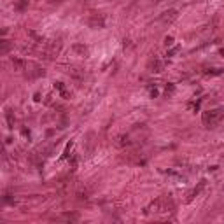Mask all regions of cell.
<instances>
[{
  "mask_svg": "<svg viewBox=\"0 0 224 224\" xmlns=\"http://www.w3.org/2000/svg\"><path fill=\"white\" fill-rule=\"evenodd\" d=\"M58 219H62V221H68V222H74V221H77V215L75 214H63V215H60Z\"/></svg>",
  "mask_w": 224,
  "mask_h": 224,
  "instance_id": "cell-8",
  "label": "cell"
},
{
  "mask_svg": "<svg viewBox=\"0 0 224 224\" xmlns=\"http://www.w3.org/2000/svg\"><path fill=\"white\" fill-rule=\"evenodd\" d=\"M89 25H91L93 28H102L103 25H105V21H103V18H102V16H98V14H93L91 18H89Z\"/></svg>",
  "mask_w": 224,
  "mask_h": 224,
  "instance_id": "cell-4",
  "label": "cell"
},
{
  "mask_svg": "<svg viewBox=\"0 0 224 224\" xmlns=\"http://www.w3.org/2000/svg\"><path fill=\"white\" fill-rule=\"evenodd\" d=\"M72 145H74V144H72V142H70V144H68V145H67L65 152H63V158H67V156H68V152H70V149H72Z\"/></svg>",
  "mask_w": 224,
  "mask_h": 224,
  "instance_id": "cell-15",
  "label": "cell"
},
{
  "mask_svg": "<svg viewBox=\"0 0 224 224\" xmlns=\"http://www.w3.org/2000/svg\"><path fill=\"white\" fill-rule=\"evenodd\" d=\"M149 70L152 72V74H159V72L163 70V62H159V60H152V62L149 63Z\"/></svg>",
  "mask_w": 224,
  "mask_h": 224,
  "instance_id": "cell-5",
  "label": "cell"
},
{
  "mask_svg": "<svg viewBox=\"0 0 224 224\" xmlns=\"http://www.w3.org/2000/svg\"><path fill=\"white\" fill-rule=\"evenodd\" d=\"M68 74L72 75V77H75V79H82V72L79 70V68H70V70H68Z\"/></svg>",
  "mask_w": 224,
  "mask_h": 224,
  "instance_id": "cell-9",
  "label": "cell"
},
{
  "mask_svg": "<svg viewBox=\"0 0 224 224\" xmlns=\"http://www.w3.org/2000/svg\"><path fill=\"white\" fill-rule=\"evenodd\" d=\"M5 117H7L9 128H14V117H12V112H11V110H7V112H5Z\"/></svg>",
  "mask_w": 224,
  "mask_h": 224,
  "instance_id": "cell-11",
  "label": "cell"
},
{
  "mask_svg": "<svg viewBox=\"0 0 224 224\" xmlns=\"http://www.w3.org/2000/svg\"><path fill=\"white\" fill-rule=\"evenodd\" d=\"M0 51H2V54H5L9 51V42H7V40H2V49H0Z\"/></svg>",
  "mask_w": 224,
  "mask_h": 224,
  "instance_id": "cell-13",
  "label": "cell"
},
{
  "mask_svg": "<svg viewBox=\"0 0 224 224\" xmlns=\"http://www.w3.org/2000/svg\"><path fill=\"white\" fill-rule=\"evenodd\" d=\"M74 51H75V53H79V54H82V56H86V54H88V49L84 47V46H79V44L74 46Z\"/></svg>",
  "mask_w": 224,
  "mask_h": 224,
  "instance_id": "cell-10",
  "label": "cell"
},
{
  "mask_svg": "<svg viewBox=\"0 0 224 224\" xmlns=\"http://www.w3.org/2000/svg\"><path fill=\"white\" fill-rule=\"evenodd\" d=\"M54 88H56V89H60L63 97H68V93L65 91V86H63V82H54Z\"/></svg>",
  "mask_w": 224,
  "mask_h": 224,
  "instance_id": "cell-12",
  "label": "cell"
},
{
  "mask_svg": "<svg viewBox=\"0 0 224 224\" xmlns=\"http://www.w3.org/2000/svg\"><path fill=\"white\" fill-rule=\"evenodd\" d=\"M177 16H179V12H177L175 9H170L167 11V12H163L161 16H159V21L161 23H172V21H175Z\"/></svg>",
  "mask_w": 224,
  "mask_h": 224,
  "instance_id": "cell-3",
  "label": "cell"
},
{
  "mask_svg": "<svg viewBox=\"0 0 224 224\" xmlns=\"http://www.w3.org/2000/svg\"><path fill=\"white\" fill-rule=\"evenodd\" d=\"M203 187H205V180H202V182L198 184V187H194L193 191L189 193V196H187V202H191V200H193L194 196H198V194L202 193V189H203Z\"/></svg>",
  "mask_w": 224,
  "mask_h": 224,
  "instance_id": "cell-6",
  "label": "cell"
},
{
  "mask_svg": "<svg viewBox=\"0 0 224 224\" xmlns=\"http://www.w3.org/2000/svg\"><path fill=\"white\" fill-rule=\"evenodd\" d=\"M173 89H175V88H173L172 84H170V86H167V95H172V93H173Z\"/></svg>",
  "mask_w": 224,
  "mask_h": 224,
  "instance_id": "cell-16",
  "label": "cell"
},
{
  "mask_svg": "<svg viewBox=\"0 0 224 224\" xmlns=\"http://www.w3.org/2000/svg\"><path fill=\"white\" fill-rule=\"evenodd\" d=\"M221 54H224V49H222V51H221Z\"/></svg>",
  "mask_w": 224,
  "mask_h": 224,
  "instance_id": "cell-18",
  "label": "cell"
},
{
  "mask_svg": "<svg viewBox=\"0 0 224 224\" xmlns=\"http://www.w3.org/2000/svg\"><path fill=\"white\" fill-rule=\"evenodd\" d=\"M172 42H173V37H167V39H165V44L167 46H170Z\"/></svg>",
  "mask_w": 224,
  "mask_h": 224,
  "instance_id": "cell-17",
  "label": "cell"
},
{
  "mask_svg": "<svg viewBox=\"0 0 224 224\" xmlns=\"http://www.w3.org/2000/svg\"><path fill=\"white\" fill-rule=\"evenodd\" d=\"M179 46H175V47H172L170 49V51H168V53H167V56H173V54H175V53H179Z\"/></svg>",
  "mask_w": 224,
  "mask_h": 224,
  "instance_id": "cell-14",
  "label": "cell"
},
{
  "mask_svg": "<svg viewBox=\"0 0 224 224\" xmlns=\"http://www.w3.org/2000/svg\"><path fill=\"white\" fill-rule=\"evenodd\" d=\"M11 62H12L14 68H18V70H23V68H25V63H23V60H19V58H12Z\"/></svg>",
  "mask_w": 224,
  "mask_h": 224,
  "instance_id": "cell-7",
  "label": "cell"
},
{
  "mask_svg": "<svg viewBox=\"0 0 224 224\" xmlns=\"http://www.w3.org/2000/svg\"><path fill=\"white\" fill-rule=\"evenodd\" d=\"M222 117H224V110L214 109V110H208V112L203 114V123H205V126H212V124H215L217 121H221Z\"/></svg>",
  "mask_w": 224,
  "mask_h": 224,
  "instance_id": "cell-1",
  "label": "cell"
},
{
  "mask_svg": "<svg viewBox=\"0 0 224 224\" xmlns=\"http://www.w3.org/2000/svg\"><path fill=\"white\" fill-rule=\"evenodd\" d=\"M163 198H158V200H154L152 203H151L149 207H145V214L149 215V214H156V212H161V208H163Z\"/></svg>",
  "mask_w": 224,
  "mask_h": 224,
  "instance_id": "cell-2",
  "label": "cell"
}]
</instances>
